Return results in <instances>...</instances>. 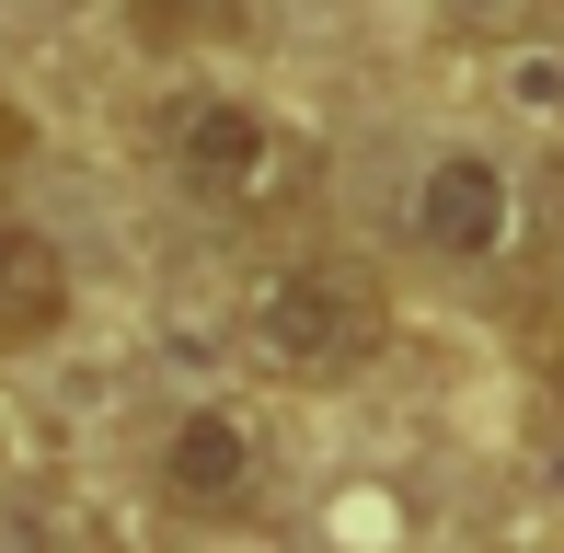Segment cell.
I'll return each mask as SVG.
<instances>
[{
    "label": "cell",
    "mask_w": 564,
    "mask_h": 553,
    "mask_svg": "<svg viewBox=\"0 0 564 553\" xmlns=\"http://www.w3.org/2000/svg\"><path fill=\"white\" fill-rule=\"evenodd\" d=\"M253 485H265V449H253V426L230 404H196V415L162 426V496L173 508L230 519V508H253Z\"/></svg>",
    "instance_id": "4"
},
{
    "label": "cell",
    "mask_w": 564,
    "mask_h": 553,
    "mask_svg": "<svg viewBox=\"0 0 564 553\" xmlns=\"http://www.w3.org/2000/svg\"><path fill=\"white\" fill-rule=\"evenodd\" d=\"M253 358L276 369V381H357V369L392 346V300H380V276L369 265H335V254H312V265H276L265 289H253Z\"/></svg>",
    "instance_id": "2"
},
{
    "label": "cell",
    "mask_w": 564,
    "mask_h": 553,
    "mask_svg": "<svg viewBox=\"0 0 564 553\" xmlns=\"http://www.w3.org/2000/svg\"><path fill=\"white\" fill-rule=\"evenodd\" d=\"M127 23H139L150 46H219L253 23V0H127Z\"/></svg>",
    "instance_id": "6"
},
{
    "label": "cell",
    "mask_w": 564,
    "mask_h": 553,
    "mask_svg": "<svg viewBox=\"0 0 564 553\" xmlns=\"http://www.w3.org/2000/svg\"><path fill=\"white\" fill-rule=\"evenodd\" d=\"M12 150H23V116H12V105H0V162H12Z\"/></svg>",
    "instance_id": "9"
},
{
    "label": "cell",
    "mask_w": 564,
    "mask_h": 553,
    "mask_svg": "<svg viewBox=\"0 0 564 553\" xmlns=\"http://www.w3.org/2000/svg\"><path fill=\"white\" fill-rule=\"evenodd\" d=\"M438 12L460 23V35H507V23H519V12H530V0H438Z\"/></svg>",
    "instance_id": "8"
},
{
    "label": "cell",
    "mask_w": 564,
    "mask_h": 553,
    "mask_svg": "<svg viewBox=\"0 0 564 553\" xmlns=\"http://www.w3.org/2000/svg\"><path fill=\"white\" fill-rule=\"evenodd\" d=\"M69 323V265L46 231H23V219H0V358L12 346H46Z\"/></svg>",
    "instance_id": "5"
},
{
    "label": "cell",
    "mask_w": 564,
    "mask_h": 553,
    "mask_svg": "<svg viewBox=\"0 0 564 553\" xmlns=\"http://www.w3.org/2000/svg\"><path fill=\"white\" fill-rule=\"evenodd\" d=\"M162 162L196 208H230V219H265V208H300L323 185V150L289 128V116L242 105V93H173L162 105Z\"/></svg>",
    "instance_id": "1"
},
{
    "label": "cell",
    "mask_w": 564,
    "mask_h": 553,
    "mask_svg": "<svg viewBox=\"0 0 564 553\" xmlns=\"http://www.w3.org/2000/svg\"><path fill=\"white\" fill-rule=\"evenodd\" d=\"M415 242L449 265H496L507 242H519V185H507L484 150H438L415 185Z\"/></svg>",
    "instance_id": "3"
},
{
    "label": "cell",
    "mask_w": 564,
    "mask_h": 553,
    "mask_svg": "<svg viewBox=\"0 0 564 553\" xmlns=\"http://www.w3.org/2000/svg\"><path fill=\"white\" fill-rule=\"evenodd\" d=\"M0 553H116V542L58 519V508H0Z\"/></svg>",
    "instance_id": "7"
}]
</instances>
